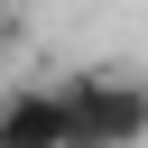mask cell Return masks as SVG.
I'll return each mask as SVG.
<instances>
[{
    "label": "cell",
    "mask_w": 148,
    "mask_h": 148,
    "mask_svg": "<svg viewBox=\"0 0 148 148\" xmlns=\"http://www.w3.org/2000/svg\"><path fill=\"white\" fill-rule=\"evenodd\" d=\"M0 148H65V102H56V83H9V92H0Z\"/></svg>",
    "instance_id": "obj_2"
},
{
    "label": "cell",
    "mask_w": 148,
    "mask_h": 148,
    "mask_svg": "<svg viewBox=\"0 0 148 148\" xmlns=\"http://www.w3.org/2000/svg\"><path fill=\"white\" fill-rule=\"evenodd\" d=\"M9 28H18V9H9V0H0V46H9Z\"/></svg>",
    "instance_id": "obj_3"
},
{
    "label": "cell",
    "mask_w": 148,
    "mask_h": 148,
    "mask_svg": "<svg viewBox=\"0 0 148 148\" xmlns=\"http://www.w3.org/2000/svg\"><path fill=\"white\" fill-rule=\"evenodd\" d=\"M56 102H65V148H148V74L83 65L56 83Z\"/></svg>",
    "instance_id": "obj_1"
}]
</instances>
